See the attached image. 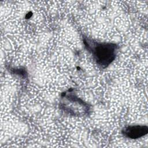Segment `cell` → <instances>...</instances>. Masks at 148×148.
I'll return each mask as SVG.
<instances>
[{"label": "cell", "instance_id": "6da1fadb", "mask_svg": "<svg viewBox=\"0 0 148 148\" xmlns=\"http://www.w3.org/2000/svg\"><path fill=\"white\" fill-rule=\"evenodd\" d=\"M97 63L102 67L109 65L115 58L116 45L113 43H95L92 46L87 43Z\"/></svg>", "mask_w": 148, "mask_h": 148}, {"label": "cell", "instance_id": "7a4b0ae2", "mask_svg": "<svg viewBox=\"0 0 148 148\" xmlns=\"http://www.w3.org/2000/svg\"><path fill=\"white\" fill-rule=\"evenodd\" d=\"M148 133V127L146 125H130L123 130V134L127 138L138 139Z\"/></svg>", "mask_w": 148, "mask_h": 148}]
</instances>
